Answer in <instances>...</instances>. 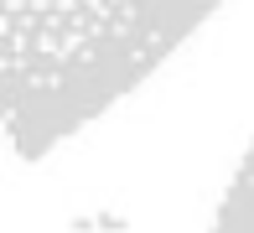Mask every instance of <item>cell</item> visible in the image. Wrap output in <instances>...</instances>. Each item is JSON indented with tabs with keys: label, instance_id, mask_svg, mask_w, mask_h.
<instances>
[{
	"label": "cell",
	"instance_id": "obj_2",
	"mask_svg": "<svg viewBox=\"0 0 254 233\" xmlns=\"http://www.w3.org/2000/svg\"><path fill=\"white\" fill-rule=\"evenodd\" d=\"M218 223L223 228H254V145L234 171V186H228L223 207H218Z\"/></svg>",
	"mask_w": 254,
	"mask_h": 233
},
{
	"label": "cell",
	"instance_id": "obj_1",
	"mask_svg": "<svg viewBox=\"0 0 254 233\" xmlns=\"http://www.w3.org/2000/svg\"><path fill=\"white\" fill-rule=\"evenodd\" d=\"M223 0H0V130L26 156L88 130Z\"/></svg>",
	"mask_w": 254,
	"mask_h": 233
}]
</instances>
